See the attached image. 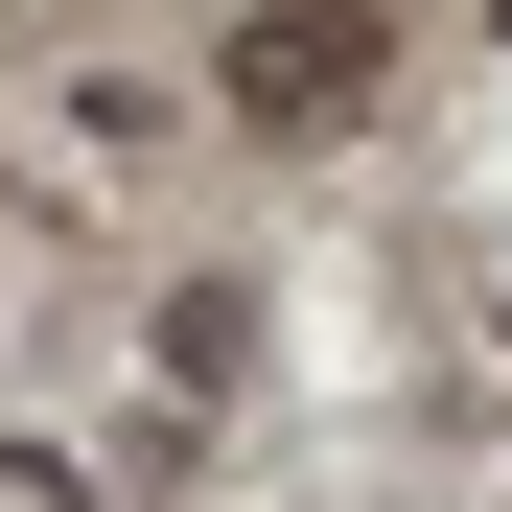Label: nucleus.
<instances>
[{
    "instance_id": "obj_1",
    "label": "nucleus",
    "mask_w": 512,
    "mask_h": 512,
    "mask_svg": "<svg viewBox=\"0 0 512 512\" xmlns=\"http://www.w3.org/2000/svg\"><path fill=\"white\" fill-rule=\"evenodd\" d=\"M373 94V0H280V24H233V117L256 140H303V117H350Z\"/></svg>"
},
{
    "instance_id": "obj_2",
    "label": "nucleus",
    "mask_w": 512,
    "mask_h": 512,
    "mask_svg": "<svg viewBox=\"0 0 512 512\" xmlns=\"http://www.w3.org/2000/svg\"><path fill=\"white\" fill-rule=\"evenodd\" d=\"M233 326H256L233 280H187V303H163V396H233Z\"/></svg>"
}]
</instances>
